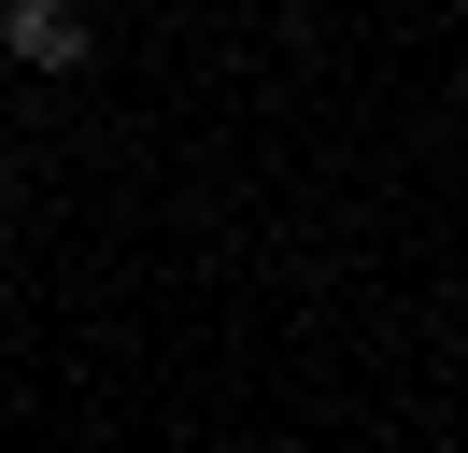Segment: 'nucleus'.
<instances>
[{"instance_id":"obj_1","label":"nucleus","mask_w":468,"mask_h":453,"mask_svg":"<svg viewBox=\"0 0 468 453\" xmlns=\"http://www.w3.org/2000/svg\"><path fill=\"white\" fill-rule=\"evenodd\" d=\"M0 57L15 71H86L100 28H86V0H0Z\"/></svg>"},{"instance_id":"obj_2","label":"nucleus","mask_w":468,"mask_h":453,"mask_svg":"<svg viewBox=\"0 0 468 453\" xmlns=\"http://www.w3.org/2000/svg\"><path fill=\"white\" fill-rule=\"evenodd\" d=\"M0 255H15V213H0Z\"/></svg>"}]
</instances>
